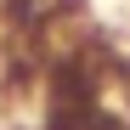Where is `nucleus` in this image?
<instances>
[{"instance_id":"obj_1","label":"nucleus","mask_w":130,"mask_h":130,"mask_svg":"<svg viewBox=\"0 0 130 130\" xmlns=\"http://www.w3.org/2000/svg\"><path fill=\"white\" fill-rule=\"evenodd\" d=\"M45 130H130V85L102 51H68L51 74Z\"/></svg>"}]
</instances>
